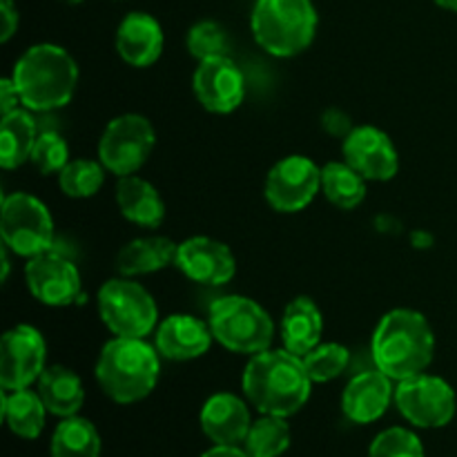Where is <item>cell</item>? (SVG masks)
<instances>
[{"label": "cell", "mask_w": 457, "mask_h": 457, "mask_svg": "<svg viewBox=\"0 0 457 457\" xmlns=\"http://www.w3.org/2000/svg\"><path fill=\"white\" fill-rule=\"evenodd\" d=\"M9 277V259H7V245L3 248V281H7Z\"/></svg>", "instance_id": "38"}, {"label": "cell", "mask_w": 457, "mask_h": 457, "mask_svg": "<svg viewBox=\"0 0 457 457\" xmlns=\"http://www.w3.org/2000/svg\"><path fill=\"white\" fill-rule=\"evenodd\" d=\"M105 165L89 159H74L58 172L61 190L71 199H87L103 187Z\"/></svg>", "instance_id": "30"}, {"label": "cell", "mask_w": 457, "mask_h": 457, "mask_svg": "<svg viewBox=\"0 0 457 457\" xmlns=\"http://www.w3.org/2000/svg\"><path fill=\"white\" fill-rule=\"evenodd\" d=\"M212 339L210 324H204L192 315H170L156 326L154 346L165 360L187 361L205 355Z\"/></svg>", "instance_id": "17"}, {"label": "cell", "mask_w": 457, "mask_h": 457, "mask_svg": "<svg viewBox=\"0 0 457 457\" xmlns=\"http://www.w3.org/2000/svg\"><path fill=\"white\" fill-rule=\"evenodd\" d=\"M98 315L116 337H145L156 328L159 311L152 295L129 279H112L98 290Z\"/></svg>", "instance_id": "7"}, {"label": "cell", "mask_w": 457, "mask_h": 457, "mask_svg": "<svg viewBox=\"0 0 457 457\" xmlns=\"http://www.w3.org/2000/svg\"><path fill=\"white\" fill-rule=\"evenodd\" d=\"M116 204L120 214L137 226L156 228L165 217V204L156 187L141 177H120L116 186Z\"/></svg>", "instance_id": "22"}, {"label": "cell", "mask_w": 457, "mask_h": 457, "mask_svg": "<svg viewBox=\"0 0 457 457\" xmlns=\"http://www.w3.org/2000/svg\"><path fill=\"white\" fill-rule=\"evenodd\" d=\"M29 161L40 174L61 172L70 163V147L65 138L56 132H45L36 138V145L31 150Z\"/></svg>", "instance_id": "34"}, {"label": "cell", "mask_w": 457, "mask_h": 457, "mask_svg": "<svg viewBox=\"0 0 457 457\" xmlns=\"http://www.w3.org/2000/svg\"><path fill=\"white\" fill-rule=\"evenodd\" d=\"M312 379L303 357L290 351H262L244 370V393L263 415L288 418L311 397Z\"/></svg>", "instance_id": "1"}, {"label": "cell", "mask_w": 457, "mask_h": 457, "mask_svg": "<svg viewBox=\"0 0 457 457\" xmlns=\"http://www.w3.org/2000/svg\"><path fill=\"white\" fill-rule=\"evenodd\" d=\"M230 38L228 31L214 21H201L187 31V52L196 61H208V58L228 56Z\"/></svg>", "instance_id": "32"}, {"label": "cell", "mask_w": 457, "mask_h": 457, "mask_svg": "<svg viewBox=\"0 0 457 457\" xmlns=\"http://www.w3.org/2000/svg\"><path fill=\"white\" fill-rule=\"evenodd\" d=\"M344 161L366 181H391L400 170V156L386 132L360 125L344 138Z\"/></svg>", "instance_id": "15"}, {"label": "cell", "mask_w": 457, "mask_h": 457, "mask_svg": "<svg viewBox=\"0 0 457 457\" xmlns=\"http://www.w3.org/2000/svg\"><path fill=\"white\" fill-rule=\"evenodd\" d=\"M174 266L196 284L223 286L235 277L237 259L221 241L210 237H190L179 244Z\"/></svg>", "instance_id": "16"}, {"label": "cell", "mask_w": 457, "mask_h": 457, "mask_svg": "<svg viewBox=\"0 0 457 457\" xmlns=\"http://www.w3.org/2000/svg\"><path fill=\"white\" fill-rule=\"evenodd\" d=\"M395 404L413 427L442 428L455 418L457 400L449 382L436 375L402 379L395 388Z\"/></svg>", "instance_id": "10"}, {"label": "cell", "mask_w": 457, "mask_h": 457, "mask_svg": "<svg viewBox=\"0 0 457 457\" xmlns=\"http://www.w3.org/2000/svg\"><path fill=\"white\" fill-rule=\"evenodd\" d=\"M192 89L208 112L230 114L244 103L245 79L230 56H217L199 62Z\"/></svg>", "instance_id": "14"}, {"label": "cell", "mask_w": 457, "mask_h": 457, "mask_svg": "<svg viewBox=\"0 0 457 457\" xmlns=\"http://www.w3.org/2000/svg\"><path fill=\"white\" fill-rule=\"evenodd\" d=\"M351 353L342 344H320L308 355H303V366L312 382H330L346 370Z\"/></svg>", "instance_id": "31"}, {"label": "cell", "mask_w": 457, "mask_h": 457, "mask_svg": "<svg viewBox=\"0 0 457 457\" xmlns=\"http://www.w3.org/2000/svg\"><path fill=\"white\" fill-rule=\"evenodd\" d=\"M391 382L393 379L379 369L355 375L344 388V415L355 424H370L382 418L393 400Z\"/></svg>", "instance_id": "18"}, {"label": "cell", "mask_w": 457, "mask_h": 457, "mask_svg": "<svg viewBox=\"0 0 457 457\" xmlns=\"http://www.w3.org/2000/svg\"><path fill=\"white\" fill-rule=\"evenodd\" d=\"M36 138V120L29 112L13 110L4 114L0 128V165L4 170H13L29 161Z\"/></svg>", "instance_id": "26"}, {"label": "cell", "mask_w": 457, "mask_h": 457, "mask_svg": "<svg viewBox=\"0 0 457 457\" xmlns=\"http://www.w3.org/2000/svg\"><path fill=\"white\" fill-rule=\"evenodd\" d=\"M12 80L27 110L49 112L65 107L79 83L76 61L52 43L34 45L16 61Z\"/></svg>", "instance_id": "3"}, {"label": "cell", "mask_w": 457, "mask_h": 457, "mask_svg": "<svg viewBox=\"0 0 457 457\" xmlns=\"http://www.w3.org/2000/svg\"><path fill=\"white\" fill-rule=\"evenodd\" d=\"M245 453L250 457H279L290 446V427L286 418L277 415H263L262 420L253 422L248 436H245Z\"/></svg>", "instance_id": "29"}, {"label": "cell", "mask_w": 457, "mask_h": 457, "mask_svg": "<svg viewBox=\"0 0 457 457\" xmlns=\"http://www.w3.org/2000/svg\"><path fill=\"white\" fill-rule=\"evenodd\" d=\"M0 232L7 250L21 257H36L54 244V221L43 201L27 192H16L3 199Z\"/></svg>", "instance_id": "8"}, {"label": "cell", "mask_w": 457, "mask_h": 457, "mask_svg": "<svg viewBox=\"0 0 457 457\" xmlns=\"http://www.w3.org/2000/svg\"><path fill=\"white\" fill-rule=\"evenodd\" d=\"M47 346L34 326L18 324L3 335L0 344V386L3 391L29 388L45 370Z\"/></svg>", "instance_id": "11"}, {"label": "cell", "mask_w": 457, "mask_h": 457, "mask_svg": "<svg viewBox=\"0 0 457 457\" xmlns=\"http://www.w3.org/2000/svg\"><path fill=\"white\" fill-rule=\"evenodd\" d=\"M321 190V170L306 156H286L266 179V201L277 212L293 214L308 208Z\"/></svg>", "instance_id": "12"}, {"label": "cell", "mask_w": 457, "mask_h": 457, "mask_svg": "<svg viewBox=\"0 0 457 457\" xmlns=\"http://www.w3.org/2000/svg\"><path fill=\"white\" fill-rule=\"evenodd\" d=\"M179 244L168 237H138L123 245L116 257V268L123 277L150 275L177 262Z\"/></svg>", "instance_id": "23"}, {"label": "cell", "mask_w": 457, "mask_h": 457, "mask_svg": "<svg viewBox=\"0 0 457 457\" xmlns=\"http://www.w3.org/2000/svg\"><path fill=\"white\" fill-rule=\"evenodd\" d=\"M201 457H250L245 453V449L241 451L239 446H230V445H214L212 449L205 451Z\"/></svg>", "instance_id": "37"}, {"label": "cell", "mask_w": 457, "mask_h": 457, "mask_svg": "<svg viewBox=\"0 0 457 457\" xmlns=\"http://www.w3.org/2000/svg\"><path fill=\"white\" fill-rule=\"evenodd\" d=\"M154 128L141 114H123L110 120L98 143V159L116 177H129L143 168L154 150Z\"/></svg>", "instance_id": "9"}, {"label": "cell", "mask_w": 457, "mask_h": 457, "mask_svg": "<svg viewBox=\"0 0 457 457\" xmlns=\"http://www.w3.org/2000/svg\"><path fill=\"white\" fill-rule=\"evenodd\" d=\"M210 330L223 348L241 355L268 351L275 335L270 315L257 302L241 295L221 297L210 306Z\"/></svg>", "instance_id": "6"}, {"label": "cell", "mask_w": 457, "mask_h": 457, "mask_svg": "<svg viewBox=\"0 0 457 457\" xmlns=\"http://www.w3.org/2000/svg\"><path fill=\"white\" fill-rule=\"evenodd\" d=\"M163 29L150 13L132 12L120 21L116 31V52L128 65L147 67L163 54Z\"/></svg>", "instance_id": "19"}, {"label": "cell", "mask_w": 457, "mask_h": 457, "mask_svg": "<svg viewBox=\"0 0 457 457\" xmlns=\"http://www.w3.org/2000/svg\"><path fill=\"white\" fill-rule=\"evenodd\" d=\"M375 366L395 382L424 373L433 360L436 337L427 317L411 308L386 312L373 333Z\"/></svg>", "instance_id": "2"}, {"label": "cell", "mask_w": 457, "mask_h": 457, "mask_svg": "<svg viewBox=\"0 0 457 457\" xmlns=\"http://www.w3.org/2000/svg\"><path fill=\"white\" fill-rule=\"evenodd\" d=\"M25 279L29 293L45 306L62 308L80 297L79 268L54 250L29 259L25 268Z\"/></svg>", "instance_id": "13"}, {"label": "cell", "mask_w": 457, "mask_h": 457, "mask_svg": "<svg viewBox=\"0 0 457 457\" xmlns=\"http://www.w3.org/2000/svg\"><path fill=\"white\" fill-rule=\"evenodd\" d=\"M65 3H70V4H79V3H83V0H65Z\"/></svg>", "instance_id": "40"}, {"label": "cell", "mask_w": 457, "mask_h": 457, "mask_svg": "<svg viewBox=\"0 0 457 457\" xmlns=\"http://www.w3.org/2000/svg\"><path fill=\"white\" fill-rule=\"evenodd\" d=\"M250 427L248 406L232 393H217L201 409V428L214 445L239 446Z\"/></svg>", "instance_id": "20"}, {"label": "cell", "mask_w": 457, "mask_h": 457, "mask_svg": "<svg viewBox=\"0 0 457 457\" xmlns=\"http://www.w3.org/2000/svg\"><path fill=\"white\" fill-rule=\"evenodd\" d=\"M38 395L49 413L74 418L85 402V388L79 375L61 364L47 366L38 378Z\"/></svg>", "instance_id": "24"}, {"label": "cell", "mask_w": 457, "mask_h": 457, "mask_svg": "<svg viewBox=\"0 0 457 457\" xmlns=\"http://www.w3.org/2000/svg\"><path fill=\"white\" fill-rule=\"evenodd\" d=\"M0 13H3V34H0V40L7 43L18 29V9L13 7L12 0H0Z\"/></svg>", "instance_id": "35"}, {"label": "cell", "mask_w": 457, "mask_h": 457, "mask_svg": "<svg viewBox=\"0 0 457 457\" xmlns=\"http://www.w3.org/2000/svg\"><path fill=\"white\" fill-rule=\"evenodd\" d=\"M321 190L326 199L342 210H353L366 199V179L344 161H333L321 168Z\"/></svg>", "instance_id": "27"}, {"label": "cell", "mask_w": 457, "mask_h": 457, "mask_svg": "<svg viewBox=\"0 0 457 457\" xmlns=\"http://www.w3.org/2000/svg\"><path fill=\"white\" fill-rule=\"evenodd\" d=\"M324 333V317L311 297H295L281 317V339L286 351L303 357L320 346Z\"/></svg>", "instance_id": "21"}, {"label": "cell", "mask_w": 457, "mask_h": 457, "mask_svg": "<svg viewBox=\"0 0 457 457\" xmlns=\"http://www.w3.org/2000/svg\"><path fill=\"white\" fill-rule=\"evenodd\" d=\"M436 3L440 4V7L449 9V12H457V0H436Z\"/></svg>", "instance_id": "39"}, {"label": "cell", "mask_w": 457, "mask_h": 457, "mask_svg": "<svg viewBox=\"0 0 457 457\" xmlns=\"http://www.w3.org/2000/svg\"><path fill=\"white\" fill-rule=\"evenodd\" d=\"M312 0H257L250 16L254 40L279 58L306 52L317 34Z\"/></svg>", "instance_id": "5"}, {"label": "cell", "mask_w": 457, "mask_h": 457, "mask_svg": "<svg viewBox=\"0 0 457 457\" xmlns=\"http://www.w3.org/2000/svg\"><path fill=\"white\" fill-rule=\"evenodd\" d=\"M369 457H424V446L409 428L395 427L375 437Z\"/></svg>", "instance_id": "33"}, {"label": "cell", "mask_w": 457, "mask_h": 457, "mask_svg": "<svg viewBox=\"0 0 457 457\" xmlns=\"http://www.w3.org/2000/svg\"><path fill=\"white\" fill-rule=\"evenodd\" d=\"M52 457H101L96 427L83 418H62L52 437Z\"/></svg>", "instance_id": "28"}, {"label": "cell", "mask_w": 457, "mask_h": 457, "mask_svg": "<svg viewBox=\"0 0 457 457\" xmlns=\"http://www.w3.org/2000/svg\"><path fill=\"white\" fill-rule=\"evenodd\" d=\"M47 413V406L40 400L38 393L29 391V388L4 391L3 415L13 436L22 437V440H36L43 433Z\"/></svg>", "instance_id": "25"}, {"label": "cell", "mask_w": 457, "mask_h": 457, "mask_svg": "<svg viewBox=\"0 0 457 457\" xmlns=\"http://www.w3.org/2000/svg\"><path fill=\"white\" fill-rule=\"evenodd\" d=\"M159 375V351L145 339L114 337L101 348L96 361L98 386L119 404L145 400L154 391Z\"/></svg>", "instance_id": "4"}, {"label": "cell", "mask_w": 457, "mask_h": 457, "mask_svg": "<svg viewBox=\"0 0 457 457\" xmlns=\"http://www.w3.org/2000/svg\"><path fill=\"white\" fill-rule=\"evenodd\" d=\"M18 101H21V96H18L16 85H13L12 79H4L0 83V110H3V116L18 110Z\"/></svg>", "instance_id": "36"}]
</instances>
